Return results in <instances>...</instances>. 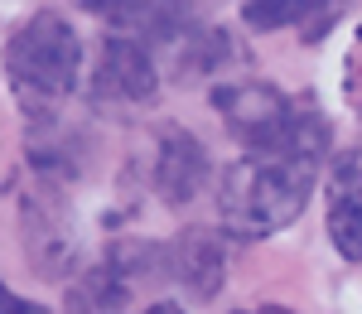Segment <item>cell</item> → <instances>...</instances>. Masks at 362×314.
Instances as JSON below:
<instances>
[{
	"instance_id": "10",
	"label": "cell",
	"mask_w": 362,
	"mask_h": 314,
	"mask_svg": "<svg viewBox=\"0 0 362 314\" xmlns=\"http://www.w3.org/2000/svg\"><path fill=\"white\" fill-rule=\"evenodd\" d=\"M78 5L92 10V15H102V20H112V25H121V29L179 39L194 0H78Z\"/></svg>"
},
{
	"instance_id": "2",
	"label": "cell",
	"mask_w": 362,
	"mask_h": 314,
	"mask_svg": "<svg viewBox=\"0 0 362 314\" xmlns=\"http://www.w3.org/2000/svg\"><path fill=\"white\" fill-rule=\"evenodd\" d=\"M5 78L29 126H54L58 107L83 78V44L68 15L39 10L5 44Z\"/></svg>"
},
{
	"instance_id": "1",
	"label": "cell",
	"mask_w": 362,
	"mask_h": 314,
	"mask_svg": "<svg viewBox=\"0 0 362 314\" xmlns=\"http://www.w3.org/2000/svg\"><path fill=\"white\" fill-rule=\"evenodd\" d=\"M319 155H247L223 170L218 218L227 237L261 242L271 232L290 228L319 184Z\"/></svg>"
},
{
	"instance_id": "8",
	"label": "cell",
	"mask_w": 362,
	"mask_h": 314,
	"mask_svg": "<svg viewBox=\"0 0 362 314\" xmlns=\"http://www.w3.org/2000/svg\"><path fill=\"white\" fill-rule=\"evenodd\" d=\"M329 242L343 261H362V145L334 155V170H329Z\"/></svg>"
},
{
	"instance_id": "9",
	"label": "cell",
	"mask_w": 362,
	"mask_h": 314,
	"mask_svg": "<svg viewBox=\"0 0 362 314\" xmlns=\"http://www.w3.org/2000/svg\"><path fill=\"white\" fill-rule=\"evenodd\" d=\"M165 266H169V281L189 290L194 300H213L227 281V252H223V237L208 228H189L179 232L174 242H165Z\"/></svg>"
},
{
	"instance_id": "6",
	"label": "cell",
	"mask_w": 362,
	"mask_h": 314,
	"mask_svg": "<svg viewBox=\"0 0 362 314\" xmlns=\"http://www.w3.org/2000/svg\"><path fill=\"white\" fill-rule=\"evenodd\" d=\"M160 92V73L150 49L131 39V34H112L102 39L97 63H92V97L107 107H145Z\"/></svg>"
},
{
	"instance_id": "4",
	"label": "cell",
	"mask_w": 362,
	"mask_h": 314,
	"mask_svg": "<svg viewBox=\"0 0 362 314\" xmlns=\"http://www.w3.org/2000/svg\"><path fill=\"white\" fill-rule=\"evenodd\" d=\"M169 281L165 242L121 237L107 247V257L92 271H83L68 290V314H126V305L140 295V286Z\"/></svg>"
},
{
	"instance_id": "5",
	"label": "cell",
	"mask_w": 362,
	"mask_h": 314,
	"mask_svg": "<svg viewBox=\"0 0 362 314\" xmlns=\"http://www.w3.org/2000/svg\"><path fill=\"white\" fill-rule=\"evenodd\" d=\"M20 242H25V257L39 276H68L73 261H78V223H73V208L63 199L54 179L34 184L25 199H20Z\"/></svg>"
},
{
	"instance_id": "14",
	"label": "cell",
	"mask_w": 362,
	"mask_h": 314,
	"mask_svg": "<svg viewBox=\"0 0 362 314\" xmlns=\"http://www.w3.org/2000/svg\"><path fill=\"white\" fill-rule=\"evenodd\" d=\"M140 314H184V305H174V300H155V305H145Z\"/></svg>"
},
{
	"instance_id": "15",
	"label": "cell",
	"mask_w": 362,
	"mask_h": 314,
	"mask_svg": "<svg viewBox=\"0 0 362 314\" xmlns=\"http://www.w3.org/2000/svg\"><path fill=\"white\" fill-rule=\"evenodd\" d=\"M237 314H295L290 305H256V310H237Z\"/></svg>"
},
{
	"instance_id": "11",
	"label": "cell",
	"mask_w": 362,
	"mask_h": 314,
	"mask_svg": "<svg viewBox=\"0 0 362 314\" xmlns=\"http://www.w3.org/2000/svg\"><path fill=\"white\" fill-rule=\"evenodd\" d=\"M324 5H334V0H242V20L261 34H271V29H290L309 15H319Z\"/></svg>"
},
{
	"instance_id": "3",
	"label": "cell",
	"mask_w": 362,
	"mask_h": 314,
	"mask_svg": "<svg viewBox=\"0 0 362 314\" xmlns=\"http://www.w3.org/2000/svg\"><path fill=\"white\" fill-rule=\"evenodd\" d=\"M213 107L247 155H319L329 160V121L314 102H295L276 83H223Z\"/></svg>"
},
{
	"instance_id": "12",
	"label": "cell",
	"mask_w": 362,
	"mask_h": 314,
	"mask_svg": "<svg viewBox=\"0 0 362 314\" xmlns=\"http://www.w3.org/2000/svg\"><path fill=\"white\" fill-rule=\"evenodd\" d=\"M343 78H348V102L362 112V29L353 34V49H348V68H343Z\"/></svg>"
},
{
	"instance_id": "7",
	"label": "cell",
	"mask_w": 362,
	"mask_h": 314,
	"mask_svg": "<svg viewBox=\"0 0 362 314\" xmlns=\"http://www.w3.org/2000/svg\"><path fill=\"white\" fill-rule=\"evenodd\" d=\"M155 194L169 203V208H184L194 203L208 179H213V160H208V145L198 141L194 131L184 126H165L160 131V145H155Z\"/></svg>"
},
{
	"instance_id": "13",
	"label": "cell",
	"mask_w": 362,
	"mask_h": 314,
	"mask_svg": "<svg viewBox=\"0 0 362 314\" xmlns=\"http://www.w3.org/2000/svg\"><path fill=\"white\" fill-rule=\"evenodd\" d=\"M0 314H49V310L34 305V300H25V295H15V290L0 281Z\"/></svg>"
}]
</instances>
